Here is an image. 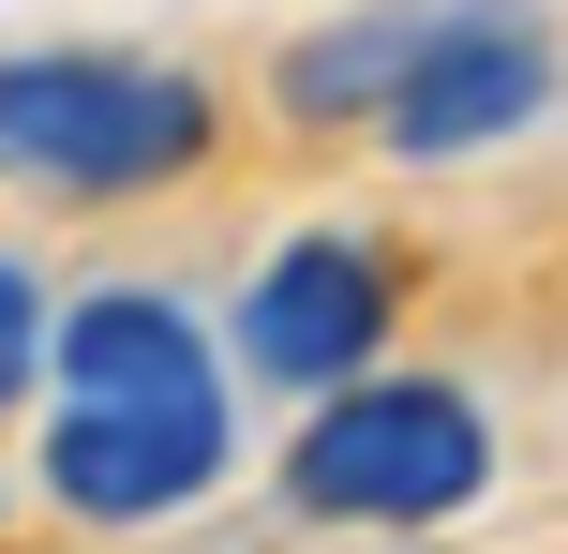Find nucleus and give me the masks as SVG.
<instances>
[{
  "label": "nucleus",
  "mask_w": 568,
  "mask_h": 554,
  "mask_svg": "<svg viewBox=\"0 0 568 554\" xmlns=\"http://www.w3.org/2000/svg\"><path fill=\"white\" fill-rule=\"evenodd\" d=\"M45 360H60L45 495L75 510V525H180L195 495H225V465H240L225 345H210L165 285H90Z\"/></svg>",
  "instance_id": "f257e3e1"
},
{
  "label": "nucleus",
  "mask_w": 568,
  "mask_h": 554,
  "mask_svg": "<svg viewBox=\"0 0 568 554\" xmlns=\"http://www.w3.org/2000/svg\"><path fill=\"white\" fill-rule=\"evenodd\" d=\"M210 165V90L135 46H30L0 60V180L30 195H165Z\"/></svg>",
  "instance_id": "f03ea898"
},
{
  "label": "nucleus",
  "mask_w": 568,
  "mask_h": 554,
  "mask_svg": "<svg viewBox=\"0 0 568 554\" xmlns=\"http://www.w3.org/2000/svg\"><path fill=\"white\" fill-rule=\"evenodd\" d=\"M479 480H494V420L449 375H344L314 390L300 450H284L300 525H449L479 510Z\"/></svg>",
  "instance_id": "7ed1b4c3"
},
{
  "label": "nucleus",
  "mask_w": 568,
  "mask_h": 554,
  "mask_svg": "<svg viewBox=\"0 0 568 554\" xmlns=\"http://www.w3.org/2000/svg\"><path fill=\"white\" fill-rule=\"evenodd\" d=\"M539 105H554V30L539 16H434L419 75L374 105V135H389L404 165H464V150L524 135Z\"/></svg>",
  "instance_id": "20e7f679"
},
{
  "label": "nucleus",
  "mask_w": 568,
  "mask_h": 554,
  "mask_svg": "<svg viewBox=\"0 0 568 554\" xmlns=\"http://www.w3.org/2000/svg\"><path fill=\"white\" fill-rule=\"evenodd\" d=\"M374 345H389V255L374 240H284V255L240 285V360H255L270 390H344L374 375Z\"/></svg>",
  "instance_id": "39448f33"
},
{
  "label": "nucleus",
  "mask_w": 568,
  "mask_h": 554,
  "mask_svg": "<svg viewBox=\"0 0 568 554\" xmlns=\"http://www.w3.org/2000/svg\"><path fill=\"white\" fill-rule=\"evenodd\" d=\"M419 46H434V16H344V30H314V46L284 60V105L300 120H374L419 75Z\"/></svg>",
  "instance_id": "423d86ee"
},
{
  "label": "nucleus",
  "mask_w": 568,
  "mask_h": 554,
  "mask_svg": "<svg viewBox=\"0 0 568 554\" xmlns=\"http://www.w3.org/2000/svg\"><path fill=\"white\" fill-rule=\"evenodd\" d=\"M45 345H60V315H45V285H30V255H0V405H16V390L45 375Z\"/></svg>",
  "instance_id": "0eeeda50"
}]
</instances>
